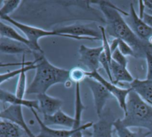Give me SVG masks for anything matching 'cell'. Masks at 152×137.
Masks as SVG:
<instances>
[{
	"label": "cell",
	"mask_w": 152,
	"mask_h": 137,
	"mask_svg": "<svg viewBox=\"0 0 152 137\" xmlns=\"http://www.w3.org/2000/svg\"><path fill=\"white\" fill-rule=\"evenodd\" d=\"M88 3L99 6L105 18L106 34L113 39H121L127 43L134 50L135 58H145L147 52H152V45L140 39L122 16V14L128 16L129 13L106 1H89Z\"/></svg>",
	"instance_id": "6da1fadb"
},
{
	"label": "cell",
	"mask_w": 152,
	"mask_h": 137,
	"mask_svg": "<svg viewBox=\"0 0 152 137\" xmlns=\"http://www.w3.org/2000/svg\"><path fill=\"white\" fill-rule=\"evenodd\" d=\"M36 62V73L34 78L27 88V94L46 93L48 89L57 84L64 85L69 81V71L52 64L43 53L33 52Z\"/></svg>",
	"instance_id": "7a4b0ae2"
},
{
	"label": "cell",
	"mask_w": 152,
	"mask_h": 137,
	"mask_svg": "<svg viewBox=\"0 0 152 137\" xmlns=\"http://www.w3.org/2000/svg\"><path fill=\"white\" fill-rule=\"evenodd\" d=\"M121 121L127 128H139L152 133V106L132 90L128 95L124 116Z\"/></svg>",
	"instance_id": "3957f363"
},
{
	"label": "cell",
	"mask_w": 152,
	"mask_h": 137,
	"mask_svg": "<svg viewBox=\"0 0 152 137\" xmlns=\"http://www.w3.org/2000/svg\"><path fill=\"white\" fill-rule=\"evenodd\" d=\"M0 18L1 20H5L12 24L24 34L26 37L30 42L33 52L43 53V51L39 44V40L42 37L49 36H60L65 37V36L57 33L54 30H46L40 28L27 25L12 19L10 16H4Z\"/></svg>",
	"instance_id": "277c9868"
},
{
	"label": "cell",
	"mask_w": 152,
	"mask_h": 137,
	"mask_svg": "<svg viewBox=\"0 0 152 137\" xmlns=\"http://www.w3.org/2000/svg\"><path fill=\"white\" fill-rule=\"evenodd\" d=\"M84 81L91 90L96 114L97 116L100 117L103 114V111L106 102L109 99L113 98V96L103 85L97 80L87 77Z\"/></svg>",
	"instance_id": "5b68a950"
},
{
	"label": "cell",
	"mask_w": 152,
	"mask_h": 137,
	"mask_svg": "<svg viewBox=\"0 0 152 137\" xmlns=\"http://www.w3.org/2000/svg\"><path fill=\"white\" fill-rule=\"evenodd\" d=\"M87 76L97 80L103 85L113 97L116 99L120 107L123 110L124 112L125 111L127 97L129 92L132 90L131 88H123L113 84L110 81H107L98 72V71H87Z\"/></svg>",
	"instance_id": "8992f818"
},
{
	"label": "cell",
	"mask_w": 152,
	"mask_h": 137,
	"mask_svg": "<svg viewBox=\"0 0 152 137\" xmlns=\"http://www.w3.org/2000/svg\"><path fill=\"white\" fill-rule=\"evenodd\" d=\"M103 52L102 46L89 47L83 44L79 48V61L87 68L88 72L97 71L100 67V57Z\"/></svg>",
	"instance_id": "52a82bcc"
},
{
	"label": "cell",
	"mask_w": 152,
	"mask_h": 137,
	"mask_svg": "<svg viewBox=\"0 0 152 137\" xmlns=\"http://www.w3.org/2000/svg\"><path fill=\"white\" fill-rule=\"evenodd\" d=\"M125 21L133 32L141 40L147 42L152 36V28L148 26L137 14L132 3L130 4L129 12Z\"/></svg>",
	"instance_id": "ba28073f"
},
{
	"label": "cell",
	"mask_w": 152,
	"mask_h": 137,
	"mask_svg": "<svg viewBox=\"0 0 152 137\" xmlns=\"http://www.w3.org/2000/svg\"><path fill=\"white\" fill-rule=\"evenodd\" d=\"M0 117L1 119L10 121L20 126L26 131L29 137H34L35 135L32 133L24 120L22 106L10 105L1 111Z\"/></svg>",
	"instance_id": "9c48e42d"
},
{
	"label": "cell",
	"mask_w": 152,
	"mask_h": 137,
	"mask_svg": "<svg viewBox=\"0 0 152 137\" xmlns=\"http://www.w3.org/2000/svg\"><path fill=\"white\" fill-rule=\"evenodd\" d=\"M39 111L43 115H52L61 110L63 101L58 98L50 96L46 93L37 95Z\"/></svg>",
	"instance_id": "30bf717a"
},
{
	"label": "cell",
	"mask_w": 152,
	"mask_h": 137,
	"mask_svg": "<svg viewBox=\"0 0 152 137\" xmlns=\"http://www.w3.org/2000/svg\"><path fill=\"white\" fill-rule=\"evenodd\" d=\"M1 53L8 55L31 53L33 51L27 45L4 37H0Z\"/></svg>",
	"instance_id": "8fae6325"
},
{
	"label": "cell",
	"mask_w": 152,
	"mask_h": 137,
	"mask_svg": "<svg viewBox=\"0 0 152 137\" xmlns=\"http://www.w3.org/2000/svg\"><path fill=\"white\" fill-rule=\"evenodd\" d=\"M0 100L4 103H9L10 105L21 106L22 107H26L30 109H33L39 111V103L37 100H27L20 98L8 91L0 89Z\"/></svg>",
	"instance_id": "7c38bea8"
},
{
	"label": "cell",
	"mask_w": 152,
	"mask_h": 137,
	"mask_svg": "<svg viewBox=\"0 0 152 137\" xmlns=\"http://www.w3.org/2000/svg\"><path fill=\"white\" fill-rule=\"evenodd\" d=\"M30 110L40 126L39 133L34 137H71L76 129H56L51 128L43 123L42 120L39 117L35 109H31Z\"/></svg>",
	"instance_id": "4fadbf2b"
},
{
	"label": "cell",
	"mask_w": 152,
	"mask_h": 137,
	"mask_svg": "<svg viewBox=\"0 0 152 137\" xmlns=\"http://www.w3.org/2000/svg\"><path fill=\"white\" fill-rule=\"evenodd\" d=\"M42 122L45 125L49 127L52 125H58L71 129L74 127L75 120L74 117H71L59 110L52 115H43Z\"/></svg>",
	"instance_id": "5bb4252c"
},
{
	"label": "cell",
	"mask_w": 152,
	"mask_h": 137,
	"mask_svg": "<svg viewBox=\"0 0 152 137\" xmlns=\"http://www.w3.org/2000/svg\"><path fill=\"white\" fill-rule=\"evenodd\" d=\"M115 120L109 116H102L92 126V137H113V122Z\"/></svg>",
	"instance_id": "9a60e30c"
},
{
	"label": "cell",
	"mask_w": 152,
	"mask_h": 137,
	"mask_svg": "<svg viewBox=\"0 0 152 137\" xmlns=\"http://www.w3.org/2000/svg\"><path fill=\"white\" fill-rule=\"evenodd\" d=\"M110 71L113 79L112 83L119 87L124 85L125 82L129 84L134 80L126 67L118 64L113 60L110 63Z\"/></svg>",
	"instance_id": "2e32d148"
},
{
	"label": "cell",
	"mask_w": 152,
	"mask_h": 137,
	"mask_svg": "<svg viewBox=\"0 0 152 137\" xmlns=\"http://www.w3.org/2000/svg\"><path fill=\"white\" fill-rule=\"evenodd\" d=\"M129 87L145 102L152 106V83L150 80L135 78L129 84Z\"/></svg>",
	"instance_id": "e0dca14e"
},
{
	"label": "cell",
	"mask_w": 152,
	"mask_h": 137,
	"mask_svg": "<svg viewBox=\"0 0 152 137\" xmlns=\"http://www.w3.org/2000/svg\"><path fill=\"white\" fill-rule=\"evenodd\" d=\"M0 137H29L26 131L17 125L1 119Z\"/></svg>",
	"instance_id": "ac0fdd59"
},
{
	"label": "cell",
	"mask_w": 152,
	"mask_h": 137,
	"mask_svg": "<svg viewBox=\"0 0 152 137\" xmlns=\"http://www.w3.org/2000/svg\"><path fill=\"white\" fill-rule=\"evenodd\" d=\"M113 128L118 137H147L151 133L150 131L141 128L136 132H133L122 123L121 119H117L114 121Z\"/></svg>",
	"instance_id": "d6986e66"
},
{
	"label": "cell",
	"mask_w": 152,
	"mask_h": 137,
	"mask_svg": "<svg viewBox=\"0 0 152 137\" xmlns=\"http://www.w3.org/2000/svg\"><path fill=\"white\" fill-rule=\"evenodd\" d=\"M0 34L2 37L23 43L27 45L32 50L31 43L26 37L21 36L14 28L7 24H5L2 20L0 22Z\"/></svg>",
	"instance_id": "ffe728a7"
},
{
	"label": "cell",
	"mask_w": 152,
	"mask_h": 137,
	"mask_svg": "<svg viewBox=\"0 0 152 137\" xmlns=\"http://www.w3.org/2000/svg\"><path fill=\"white\" fill-rule=\"evenodd\" d=\"M86 109V107L82 102L80 94V83H76L75 85V109H74V120L75 123L72 129H77L80 128L81 123V116L83 111Z\"/></svg>",
	"instance_id": "44dd1931"
},
{
	"label": "cell",
	"mask_w": 152,
	"mask_h": 137,
	"mask_svg": "<svg viewBox=\"0 0 152 137\" xmlns=\"http://www.w3.org/2000/svg\"><path fill=\"white\" fill-rule=\"evenodd\" d=\"M24 55H23V65L20 68L17 69L14 71L7 72L1 74L0 75V84L1 85L3 82L7 81V80L17 76V75H20L22 72H27V71L35 69H36V62L33 60V62H24Z\"/></svg>",
	"instance_id": "7402d4cb"
},
{
	"label": "cell",
	"mask_w": 152,
	"mask_h": 137,
	"mask_svg": "<svg viewBox=\"0 0 152 137\" xmlns=\"http://www.w3.org/2000/svg\"><path fill=\"white\" fill-rule=\"evenodd\" d=\"M21 1L9 0L1 1V7L0 8V17L9 16L19 6Z\"/></svg>",
	"instance_id": "603a6c76"
},
{
	"label": "cell",
	"mask_w": 152,
	"mask_h": 137,
	"mask_svg": "<svg viewBox=\"0 0 152 137\" xmlns=\"http://www.w3.org/2000/svg\"><path fill=\"white\" fill-rule=\"evenodd\" d=\"M26 72H22L19 75L15 90V95L20 98H24L25 94H26L27 87H26Z\"/></svg>",
	"instance_id": "cb8c5ba5"
},
{
	"label": "cell",
	"mask_w": 152,
	"mask_h": 137,
	"mask_svg": "<svg viewBox=\"0 0 152 137\" xmlns=\"http://www.w3.org/2000/svg\"><path fill=\"white\" fill-rule=\"evenodd\" d=\"M87 72L80 67H74L69 70V79L75 83H80L87 77Z\"/></svg>",
	"instance_id": "d4e9b609"
},
{
	"label": "cell",
	"mask_w": 152,
	"mask_h": 137,
	"mask_svg": "<svg viewBox=\"0 0 152 137\" xmlns=\"http://www.w3.org/2000/svg\"><path fill=\"white\" fill-rule=\"evenodd\" d=\"M99 28L101 31L102 34V47L103 49V53L106 55L108 60L111 63L112 61V52L110 50V44L109 43L106 33L105 31V28L102 26H99Z\"/></svg>",
	"instance_id": "484cf974"
},
{
	"label": "cell",
	"mask_w": 152,
	"mask_h": 137,
	"mask_svg": "<svg viewBox=\"0 0 152 137\" xmlns=\"http://www.w3.org/2000/svg\"><path fill=\"white\" fill-rule=\"evenodd\" d=\"M118 49L125 56H130L136 58L135 53L133 49L127 43L119 39H118Z\"/></svg>",
	"instance_id": "4316f807"
},
{
	"label": "cell",
	"mask_w": 152,
	"mask_h": 137,
	"mask_svg": "<svg viewBox=\"0 0 152 137\" xmlns=\"http://www.w3.org/2000/svg\"><path fill=\"white\" fill-rule=\"evenodd\" d=\"M112 59L123 66H127L128 60L126 56H125L118 48L112 53Z\"/></svg>",
	"instance_id": "83f0119b"
},
{
	"label": "cell",
	"mask_w": 152,
	"mask_h": 137,
	"mask_svg": "<svg viewBox=\"0 0 152 137\" xmlns=\"http://www.w3.org/2000/svg\"><path fill=\"white\" fill-rule=\"evenodd\" d=\"M100 64L102 66V67L104 69L106 73L107 74V75L109 78V81L112 82L113 79H112L111 71H110V62L108 60L107 58H106V56L104 55V53H103V52L100 57Z\"/></svg>",
	"instance_id": "f1b7e54d"
},
{
	"label": "cell",
	"mask_w": 152,
	"mask_h": 137,
	"mask_svg": "<svg viewBox=\"0 0 152 137\" xmlns=\"http://www.w3.org/2000/svg\"><path fill=\"white\" fill-rule=\"evenodd\" d=\"M147 62L146 79L152 80V52H147L145 58Z\"/></svg>",
	"instance_id": "f546056e"
},
{
	"label": "cell",
	"mask_w": 152,
	"mask_h": 137,
	"mask_svg": "<svg viewBox=\"0 0 152 137\" xmlns=\"http://www.w3.org/2000/svg\"><path fill=\"white\" fill-rule=\"evenodd\" d=\"M93 125V122H89L84 125H82L80 128L75 129V130L72 134L71 137H83V132L92 127Z\"/></svg>",
	"instance_id": "4dcf8cb0"
},
{
	"label": "cell",
	"mask_w": 152,
	"mask_h": 137,
	"mask_svg": "<svg viewBox=\"0 0 152 137\" xmlns=\"http://www.w3.org/2000/svg\"><path fill=\"white\" fill-rule=\"evenodd\" d=\"M143 3L145 7V12L152 15V0H144Z\"/></svg>",
	"instance_id": "1f68e13d"
},
{
	"label": "cell",
	"mask_w": 152,
	"mask_h": 137,
	"mask_svg": "<svg viewBox=\"0 0 152 137\" xmlns=\"http://www.w3.org/2000/svg\"><path fill=\"white\" fill-rule=\"evenodd\" d=\"M142 19L148 26L152 28V15L144 12Z\"/></svg>",
	"instance_id": "d6a6232c"
},
{
	"label": "cell",
	"mask_w": 152,
	"mask_h": 137,
	"mask_svg": "<svg viewBox=\"0 0 152 137\" xmlns=\"http://www.w3.org/2000/svg\"><path fill=\"white\" fill-rule=\"evenodd\" d=\"M150 81H151V83H152V80H150Z\"/></svg>",
	"instance_id": "836d02e7"
},
{
	"label": "cell",
	"mask_w": 152,
	"mask_h": 137,
	"mask_svg": "<svg viewBox=\"0 0 152 137\" xmlns=\"http://www.w3.org/2000/svg\"><path fill=\"white\" fill-rule=\"evenodd\" d=\"M151 137H152V136H151Z\"/></svg>",
	"instance_id": "e575fe53"
}]
</instances>
